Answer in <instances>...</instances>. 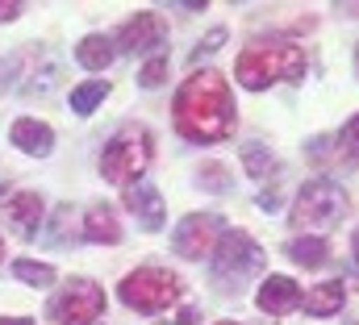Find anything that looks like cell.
I'll list each match as a JSON object with an SVG mask.
<instances>
[{
    "mask_svg": "<svg viewBox=\"0 0 359 325\" xmlns=\"http://www.w3.org/2000/svg\"><path fill=\"white\" fill-rule=\"evenodd\" d=\"M84 238L88 242H104V246L121 242V221H117V213L109 205H96L88 217H84Z\"/></svg>",
    "mask_w": 359,
    "mask_h": 325,
    "instance_id": "cell-14",
    "label": "cell"
},
{
    "mask_svg": "<svg viewBox=\"0 0 359 325\" xmlns=\"http://www.w3.org/2000/svg\"><path fill=\"white\" fill-rule=\"evenodd\" d=\"M305 300V292L297 288V279H288V275H271L259 284V292H255V305L271 313V317H284V313H292L297 305Z\"/></svg>",
    "mask_w": 359,
    "mask_h": 325,
    "instance_id": "cell-11",
    "label": "cell"
},
{
    "mask_svg": "<svg viewBox=\"0 0 359 325\" xmlns=\"http://www.w3.org/2000/svg\"><path fill=\"white\" fill-rule=\"evenodd\" d=\"M151 146H155V138H151L147 130L126 125L121 134H113V138L104 142V151H100V175L113 179V184H126V188H130V184L147 171V162H151Z\"/></svg>",
    "mask_w": 359,
    "mask_h": 325,
    "instance_id": "cell-3",
    "label": "cell"
},
{
    "mask_svg": "<svg viewBox=\"0 0 359 325\" xmlns=\"http://www.w3.org/2000/svg\"><path fill=\"white\" fill-rule=\"evenodd\" d=\"M126 209L138 217V226H142L147 234L163 230V221H168V217H163V213H168V209H163V196H159L155 184H147V179H138V184L126 188Z\"/></svg>",
    "mask_w": 359,
    "mask_h": 325,
    "instance_id": "cell-9",
    "label": "cell"
},
{
    "mask_svg": "<svg viewBox=\"0 0 359 325\" xmlns=\"http://www.w3.org/2000/svg\"><path fill=\"white\" fill-rule=\"evenodd\" d=\"M343 284L339 279H326V284H318V288H309L305 292V313H313V317H330V313H339L343 309Z\"/></svg>",
    "mask_w": 359,
    "mask_h": 325,
    "instance_id": "cell-15",
    "label": "cell"
},
{
    "mask_svg": "<svg viewBox=\"0 0 359 325\" xmlns=\"http://www.w3.org/2000/svg\"><path fill=\"white\" fill-rule=\"evenodd\" d=\"M163 76H168V59H163V55H155V59L138 71V83H142V88H159Z\"/></svg>",
    "mask_w": 359,
    "mask_h": 325,
    "instance_id": "cell-21",
    "label": "cell"
},
{
    "mask_svg": "<svg viewBox=\"0 0 359 325\" xmlns=\"http://www.w3.org/2000/svg\"><path fill=\"white\" fill-rule=\"evenodd\" d=\"M117 42L113 38H104V34H88L80 46H76V59H80V67H88V71H104L109 63H113V50Z\"/></svg>",
    "mask_w": 359,
    "mask_h": 325,
    "instance_id": "cell-16",
    "label": "cell"
},
{
    "mask_svg": "<svg viewBox=\"0 0 359 325\" xmlns=\"http://www.w3.org/2000/svg\"><path fill=\"white\" fill-rule=\"evenodd\" d=\"M288 258L301 263V267H322L330 258V246L322 242V238H292L288 242Z\"/></svg>",
    "mask_w": 359,
    "mask_h": 325,
    "instance_id": "cell-17",
    "label": "cell"
},
{
    "mask_svg": "<svg viewBox=\"0 0 359 325\" xmlns=\"http://www.w3.org/2000/svg\"><path fill=\"white\" fill-rule=\"evenodd\" d=\"M264 267V250L247 230H226L222 242L213 250V279H222L226 288H243L247 275H255Z\"/></svg>",
    "mask_w": 359,
    "mask_h": 325,
    "instance_id": "cell-5",
    "label": "cell"
},
{
    "mask_svg": "<svg viewBox=\"0 0 359 325\" xmlns=\"http://www.w3.org/2000/svg\"><path fill=\"white\" fill-rule=\"evenodd\" d=\"M159 42H163V17L159 13H138L117 29V46L130 50V55H142V50H151Z\"/></svg>",
    "mask_w": 359,
    "mask_h": 325,
    "instance_id": "cell-10",
    "label": "cell"
},
{
    "mask_svg": "<svg viewBox=\"0 0 359 325\" xmlns=\"http://www.w3.org/2000/svg\"><path fill=\"white\" fill-rule=\"evenodd\" d=\"M292 226L297 230H326V226H339L347 217V192L334 184V179H313L301 188L297 205H292Z\"/></svg>",
    "mask_w": 359,
    "mask_h": 325,
    "instance_id": "cell-4",
    "label": "cell"
},
{
    "mask_svg": "<svg viewBox=\"0 0 359 325\" xmlns=\"http://www.w3.org/2000/svg\"><path fill=\"white\" fill-rule=\"evenodd\" d=\"M243 167H247V171H251V179H259V184H268L271 175L280 171V167H276V159H271V155L264 151V146H259V142L243 146Z\"/></svg>",
    "mask_w": 359,
    "mask_h": 325,
    "instance_id": "cell-20",
    "label": "cell"
},
{
    "mask_svg": "<svg viewBox=\"0 0 359 325\" xmlns=\"http://www.w3.org/2000/svg\"><path fill=\"white\" fill-rule=\"evenodd\" d=\"M343 146H347V155L359 162V117L347 121V130H343Z\"/></svg>",
    "mask_w": 359,
    "mask_h": 325,
    "instance_id": "cell-22",
    "label": "cell"
},
{
    "mask_svg": "<svg viewBox=\"0 0 359 325\" xmlns=\"http://www.w3.org/2000/svg\"><path fill=\"white\" fill-rule=\"evenodd\" d=\"M17 13H21V4H17V0H0V21H13Z\"/></svg>",
    "mask_w": 359,
    "mask_h": 325,
    "instance_id": "cell-23",
    "label": "cell"
},
{
    "mask_svg": "<svg viewBox=\"0 0 359 325\" xmlns=\"http://www.w3.org/2000/svg\"><path fill=\"white\" fill-rule=\"evenodd\" d=\"M0 258H4V242H0Z\"/></svg>",
    "mask_w": 359,
    "mask_h": 325,
    "instance_id": "cell-27",
    "label": "cell"
},
{
    "mask_svg": "<svg viewBox=\"0 0 359 325\" xmlns=\"http://www.w3.org/2000/svg\"><path fill=\"white\" fill-rule=\"evenodd\" d=\"M176 130L188 142H222L234 134V100L217 71H196L180 83Z\"/></svg>",
    "mask_w": 359,
    "mask_h": 325,
    "instance_id": "cell-1",
    "label": "cell"
},
{
    "mask_svg": "<svg viewBox=\"0 0 359 325\" xmlns=\"http://www.w3.org/2000/svg\"><path fill=\"white\" fill-rule=\"evenodd\" d=\"M217 325H238V321H217Z\"/></svg>",
    "mask_w": 359,
    "mask_h": 325,
    "instance_id": "cell-26",
    "label": "cell"
},
{
    "mask_svg": "<svg viewBox=\"0 0 359 325\" xmlns=\"http://www.w3.org/2000/svg\"><path fill=\"white\" fill-rule=\"evenodd\" d=\"M217 242H222V221L213 213H188L172 234V246H176L180 258H205L217 250Z\"/></svg>",
    "mask_w": 359,
    "mask_h": 325,
    "instance_id": "cell-8",
    "label": "cell"
},
{
    "mask_svg": "<svg viewBox=\"0 0 359 325\" xmlns=\"http://www.w3.org/2000/svg\"><path fill=\"white\" fill-rule=\"evenodd\" d=\"M355 254H359V230H355Z\"/></svg>",
    "mask_w": 359,
    "mask_h": 325,
    "instance_id": "cell-25",
    "label": "cell"
},
{
    "mask_svg": "<svg viewBox=\"0 0 359 325\" xmlns=\"http://www.w3.org/2000/svg\"><path fill=\"white\" fill-rule=\"evenodd\" d=\"M13 275L29 288H50L55 284V267L50 263H34V258H17L13 263Z\"/></svg>",
    "mask_w": 359,
    "mask_h": 325,
    "instance_id": "cell-19",
    "label": "cell"
},
{
    "mask_svg": "<svg viewBox=\"0 0 359 325\" xmlns=\"http://www.w3.org/2000/svg\"><path fill=\"white\" fill-rule=\"evenodd\" d=\"M42 209H46V205H42V196H38V192H17V196L8 200V209H4V213H8V226H13L17 234H25V238H29V234L38 230V221H42Z\"/></svg>",
    "mask_w": 359,
    "mask_h": 325,
    "instance_id": "cell-13",
    "label": "cell"
},
{
    "mask_svg": "<svg viewBox=\"0 0 359 325\" xmlns=\"http://www.w3.org/2000/svg\"><path fill=\"white\" fill-rule=\"evenodd\" d=\"M234 76L243 88L259 92L268 83H292L305 76V50L284 42V38H271V42H251L238 59H234Z\"/></svg>",
    "mask_w": 359,
    "mask_h": 325,
    "instance_id": "cell-2",
    "label": "cell"
},
{
    "mask_svg": "<svg viewBox=\"0 0 359 325\" xmlns=\"http://www.w3.org/2000/svg\"><path fill=\"white\" fill-rule=\"evenodd\" d=\"M104 96H109V80H88V83H80V88H72V113L88 117Z\"/></svg>",
    "mask_w": 359,
    "mask_h": 325,
    "instance_id": "cell-18",
    "label": "cell"
},
{
    "mask_svg": "<svg viewBox=\"0 0 359 325\" xmlns=\"http://www.w3.org/2000/svg\"><path fill=\"white\" fill-rule=\"evenodd\" d=\"M355 71H359V55H355Z\"/></svg>",
    "mask_w": 359,
    "mask_h": 325,
    "instance_id": "cell-28",
    "label": "cell"
},
{
    "mask_svg": "<svg viewBox=\"0 0 359 325\" xmlns=\"http://www.w3.org/2000/svg\"><path fill=\"white\" fill-rule=\"evenodd\" d=\"M46 313L59 325H92L104 313V288L92 279H72L67 288H59L46 305Z\"/></svg>",
    "mask_w": 359,
    "mask_h": 325,
    "instance_id": "cell-7",
    "label": "cell"
},
{
    "mask_svg": "<svg viewBox=\"0 0 359 325\" xmlns=\"http://www.w3.org/2000/svg\"><path fill=\"white\" fill-rule=\"evenodd\" d=\"M0 325H34L29 317H0Z\"/></svg>",
    "mask_w": 359,
    "mask_h": 325,
    "instance_id": "cell-24",
    "label": "cell"
},
{
    "mask_svg": "<svg viewBox=\"0 0 359 325\" xmlns=\"http://www.w3.org/2000/svg\"><path fill=\"white\" fill-rule=\"evenodd\" d=\"M8 142L17 146V151H25V155H50V146H55V130L46 125V121H38V117H21V121H13V130H8Z\"/></svg>",
    "mask_w": 359,
    "mask_h": 325,
    "instance_id": "cell-12",
    "label": "cell"
},
{
    "mask_svg": "<svg viewBox=\"0 0 359 325\" xmlns=\"http://www.w3.org/2000/svg\"><path fill=\"white\" fill-rule=\"evenodd\" d=\"M117 296L130 309H138V313H159L180 296V279L172 271H163V267H138V271H130L121 279Z\"/></svg>",
    "mask_w": 359,
    "mask_h": 325,
    "instance_id": "cell-6",
    "label": "cell"
}]
</instances>
